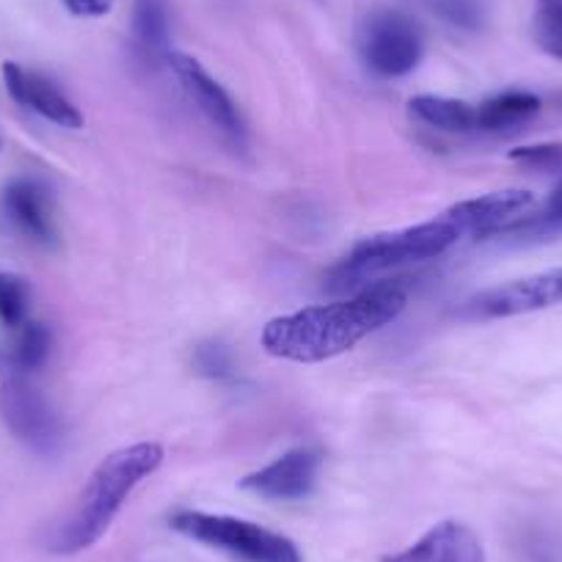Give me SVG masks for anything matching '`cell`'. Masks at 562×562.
<instances>
[{"label": "cell", "mask_w": 562, "mask_h": 562, "mask_svg": "<svg viewBox=\"0 0 562 562\" xmlns=\"http://www.w3.org/2000/svg\"><path fill=\"white\" fill-rule=\"evenodd\" d=\"M405 304L408 295L400 284L381 281L350 299L276 317L262 328V348L276 359L321 364L397 321Z\"/></svg>", "instance_id": "cell-1"}, {"label": "cell", "mask_w": 562, "mask_h": 562, "mask_svg": "<svg viewBox=\"0 0 562 562\" xmlns=\"http://www.w3.org/2000/svg\"><path fill=\"white\" fill-rule=\"evenodd\" d=\"M164 458V447L155 445V441H138V445H130L111 452L91 472L89 483L80 491L78 502L69 510V516L50 532L47 549L53 554L64 557L91 549L108 532V527L119 516V510L130 499V494L149 474L158 472Z\"/></svg>", "instance_id": "cell-2"}, {"label": "cell", "mask_w": 562, "mask_h": 562, "mask_svg": "<svg viewBox=\"0 0 562 562\" xmlns=\"http://www.w3.org/2000/svg\"><path fill=\"white\" fill-rule=\"evenodd\" d=\"M458 240H461V232L447 215L397 232H386V235H372L356 243L353 251L331 270L326 288L334 293H348V290L359 288L361 281L375 279L386 270L441 257Z\"/></svg>", "instance_id": "cell-3"}, {"label": "cell", "mask_w": 562, "mask_h": 562, "mask_svg": "<svg viewBox=\"0 0 562 562\" xmlns=\"http://www.w3.org/2000/svg\"><path fill=\"white\" fill-rule=\"evenodd\" d=\"M171 527L186 538L224 551L240 562H304V554L288 535L259 527L246 518L180 510L171 516Z\"/></svg>", "instance_id": "cell-4"}, {"label": "cell", "mask_w": 562, "mask_h": 562, "mask_svg": "<svg viewBox=\"0 0 562 562\" xmlns=\"http://www.w3.org/2000/svg\"><path fill=\"white\" fill-rule=\"evenodd\" d=\"M361 58L381 78H403L414 72L425 53L419 29L403 12L381 9L364 20L359 34Z\"/></svg>", "instance_id": "cell-5"}, {"label": "cell", "mask_w": 562, "mask_h": 562, "mask_svg": "<svg viewBox=\"0 0 562 562\" xmlns=\"http://www.w3.org/2000/svg\"><path fill=\"white\" fill-rule=\"evenodd\" d=\"M0 419L14 439L40 456H53L61 447V419L25 375H9L0 383Z\"/></svg>", "instance_id": "cell-6"}, {"label": "cell", "mask_w": 562, "mask_h": 562, "mask_svg": "<svg viewBox=\"0 0 562 562\" xmlns=\"http://www.w3.org/2000/svg\"><path fill=\"white\" fill-rule=\"evenodd\" d=\"M166 61L175 69L177 80H180V86L186 89V94L191 97L193 105L204 113V119H207L218 133H224L229 140L243 144V140H246V122H243L240 111H237L229 91H226L193 56H186V53H169Z\"/></svg>", "instance_id": "cell-7"}, {"label": "cell", "mask_w": 562, "mask_h": 562, "mask_svg": "<svg viewBox=\"0 0 562 562\" xmlns=\"http://www.w3.org/2000/svg\"><path fill=\"white\" fill-rule=\"evenodd\" d=\"M557 304H562V268L485 290L469 301L467 310L474 317H516Z\"/></svg>", "instance_id": "cell-8"}, {"label": "cell", "mask_w": 562, "mask_h": 562, "mask_svg": "<svg viewBox=\"0 0 562 562\" xmlns=\"http://www.w3.org/2000/svg\"><path fill=\"white\" fill-rule=\"evenodd\" d=\"M321 467V452L310 450V447H299V450H290L281 458H276L273 463L262 467L259 472L243 477L240 488L251 491V494L262 496V499H304V496L315 491Z\"/></svg>", "instance_id": "cell-9"}, {"label": "cell", "mask_w": 562, "mask_h": 562, "mask_svg": "<svg viewBox=\"0 0 562 562\" xmlns=\"http://www.w3.org/2000/svg\"><path fill=\"white\" fill-rule=\"evenodd\" d=\"M532 204V193L521 191V188H510V191H494L485 193V196L458 202L445 215L458 226L461 237H485L496 235V232H510L513 226L527 218Z\"/></svg>", "instance_id": "cell-10"}, {"label": "cell", "mask_w": 562, "mask_h": 562, "mask_svg": "<svg viewBox=\"0 0 562 562\" xmlns=\"http://www.w3.org/2000/svg\"><path fill=\"white\" fill-rule=\"evenodd\" d=\"M0 210H3L9 226L25 240L36 243V246H56L58 229L56 215H53V196L40 180L23 177V180L9 182L3 188Z\"/></svg>", "instance_id": "cell-11"}, {"label": "cell", "mask_w": 562, "mask_h": 562, "mask_svg": "<svg viewBox=\"0 0 562 562\" xmlns=\"http://www.w3.org/2000/svg\"><path fill=\"white\" fill-rule=\"evenodd\" d=\"M3 83H7V91L18 105L40 113L47 122L67 130L83 127V113L78 111V105L45 75L31 72V69L20 67V64L7 61L3 64Z\"/></svg>", "instance_id": "cell-12"}, {"label": "cell", "mask_w": 562, "mask_h": 562, "mask_svg": "<svg viewBox=\"0 0 562 562\" xmlns=\"http://www.w3.org/2000/svg\"><path fill=\"white\" fill-rule=\"evenodd\" d=\"M383 562H485V549L469 524L441 521L414 546L383 557Z\"/></svg>", "instance_id": "cell-13"}, {"label": "cell", "mask_w": 562, "mask_h": 562, "mask_svg": "<svg viewBox=\"0 0 562 562\" xmlns=\"http://www.w3.org/2000/svg\"><path fill=\"white\" fill-rule=\"evenodd\" d=\"M540 111V100L529 91H505L491 100L474 105V130L483 133H499V130L518 127L529 122Z\"/></svg>", "instance_id": "cell-14"}, {"label": "cell", "mask_w": 562, "mask_h": 562, "mask_svg": "<svg viewBox=\"0 0 562 562\" xmlns=\"http://www.w3.org/2000/svg\"><path fill=\"white\" fill-rule=\"evenodd\" d=\"M411 113L428 127L445 130V133H469V130H474V105L463 100H452V97H414Z\"/></svg>", "instance_id": "cell-15"}, {"label": "cell", "mask_w": 562, "mask_h": 562, "mask_svg": "<svg viewBox=\"0 0 562 562\" xmlns=\"http://www.w3.org/2000/svg\"><path fill=\"white\" fill-rule=\"evenodd\" d=\"M133 36L144 53H153V56L166 53V47H169V14H166L164 0H135Z\"/></svg>", "instance_id": "cell-16"}, {"label": "cell", "mask_w": 562, "mask_h": 562, "mask_svg": "<svg viewBox=\"0 0 562 562\" xmlns=\"http://www.w3.org/2000/svg\"><path fill=\"white\" fill-rule=\"evenodd\" d=\"M50 345L53 337L45 323H25L23 328H18V339L12 345V364L20 372L40 370L50 356Z\"/></svg>", "instance_id": "cell-17"}, {"label": "cell", "mask_w": 562, "mask_h": 562, "mask_svg": "<svg viewBox=\"0 0 562 562\" xmlns=\"http://www.w3.org/2000/svg\"><path fill=\"white\" fill-rule=\"evenodd\" d=\"M31 290L25 279L14 273H0V323L7 328H23L29 323Z\"/></svg>", "instance_id": "cell-18"}, {"label": "cell", "mask_w": 562, "mask_h": 562, "mask_svg": "<svg viewBox=\"0 0 562 562\" xmlns=\"http://www.w3.org/2000/svg\"><path fill=\"white\" fill-rule=\"evenodd\" d=\"M430 12L450 23L452 29L477 31L483 25V7L477 0H425Z\"/></svg>", "instance_id": "cell-19"}, {"label": "cell", "mask_w": 562, "mask_h": 562, "mask_svg": "<svg viewBox=\"0 0 562 562\" xmlns=\"http://www.w3.org/2000/svg\"><path fill=\"white\" fill-rule=\"evenodd\" d=\"M554 229H562V182L549 196L543 213L527 215L521 224L513 226L510 235H543V232H554Z\"/></svg>", "instance_id": "cell-20"}, {"label": "cell", "mask_w": 562, "mask_h": 562, "mask_svg": "<svg viewBox=\"0 0 562 562\" xmlns=\"http://www.w3.org/2000/svg\"><path fill=\"white\" fill-rule=\"evenodd\" d=\"M510 160L529 166V169H562V144L518 147L510 153Z\"/></svg>", "instance_id": "cell-21"}, {"label": "cell", "mask_w": 562, "mask_h": 562, "mask_svg": "<svg viewBox=\"0 0 562 562\" xmlns=\"http://www.w3.org/2000/svg\"><path fill=\"white\" fill-rule=\"evenodd\" d=\"M196 367L207 378H229L235 372L229 350L218 342H207L196 350Z\"/></svg>", "instance_id": "cell-22"}, {"label": "cell", "mask_w": 562, "mask_h": 562, "mask_svg": "<svg viewBox=\"0 0 562 562\" xmlns=\"http://www.w3.org/2000/svg\"><path fill=\"white\" fill-rule=\"evenodd\" d=\"M535 25H538V40L562 36V0H538Z\"/></svg>", "instance_id": "cell-23"}, {"label": "cell", "mask_w": 562, "mask_h": 562, "mask_svg": "<svg viewBox=\"0 0 562 562\" xmlns=\"http://www.w3.org/2000/svg\"><path fill=\"white\" fill-rule=\"evenodd\" d=\"M67 3V9L72 14H78V18H100V14H105L108 9V0H64Z\"/></svg>", "instance_id": "cell-24"}, {"label": "cell", "mask_w": 562, "mask_h": 562, "mask_svg": "<svg viewBox=\"0 0 562 562\" xmlns=\"http://www.w3.org/2000/svg\"><path fill=\"white\" fill-rule=\"evenodd\" d=\"M540 47H543L549 56L560 58L562 61V36H546V40H540Z\"/></svg>", "instance_id": "cell-25"}, {"label": "cell", "mask_w": 562, "mask_h": 562, "mask_svg": "<svg viewBox=\"0 0 562 562\" xmlns=\"http://www.w3.org/2000/svg\"><path fill=\"white\" fill-rule=\"evenodd\" d=\"M560 105H562V97H560Z\"/></svg>", "instance_id": "cell-26"}]
</instances>
